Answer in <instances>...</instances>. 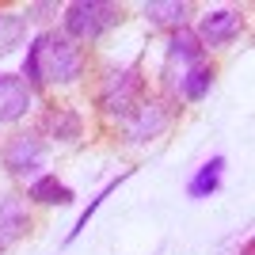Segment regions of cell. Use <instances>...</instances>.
<instances>
[{
  "label": "cell",
  "mask_w": 255,
  "mask_h": 255,
  "mask_svg": "<svg viewBox=\"0 0 255 255\" xmlns=\"http://www.w3.org/2000/svg\"><path fill=\"white\" fill-rule=\"evenodd\" d=\"M145 19L156 23V27H171V31H179L187 27V15H191V4H183V0H152L145 4Z\"/></svg>",
  "instance_id": "11"
},
{
  "label": "cell",
  "mask_w": 255,
  "mask_h": 255,
  "mask_svg": "<svg viewBox=\"0 0 255 255\" xmlns=\"http://www.w3.org/2000/svg\"><path fill=\"white\" fill-rule=\"evenodd\" d=\"M27 38V15L19 11H0V53L15 50Z\"/></svg>",
  "instance_id": "15"
},
{
  "label": "cell",
  "mask_w": 255,
  "mask_h": 255,
  "mask_svg": "<svg viewBox=\"0 0 255 255\" xmlns=\"http://www.w3.org/2000/svg\"><path fill=\"white\" fill-rule=\"evenodd\" d=\"M27 229H31V213H27L23 198L0 194V248L11 244V240H19Z\"/></svg>",
  "instance_id": "8"
},
{
  "label": "cell",
  "mask_w": 255,
  "mask_h": 255,
  "mask_svg": "<svg viewBox=\"0 0 255 255\" xmlns=\"http://www.w3.org/2000/svg\"><path fill=\"white\" fill-rule=\"evenodd\" d=\"M221 171H225V156L206 160L202 168L194 171V179L187 183V194H191V198H210V194L221 187Z\"/></svg>",
  "instance_id": "13"
},
{
  "label": "cell",
  "mask_w": 255,
  "mask_h": 255,
  "mask_svg": "<svg viewBox=\"0 0 255 255\" xmlns=\"http://www.w3.org/2000/svg\"><path fill=\"white\" fill-rule=\"evenodd\" d=\"M27 198H34V202H42V206H73L76 202L73 187H65L57 175H38L27 187Z\"/></svg>",
  "instance_id": "10"
},
{
  "label": "cell",
  "mask_w": 255,
  "mask_h": 255,
  "mask_svg": "<svg viewBox=\"0 0 255 255\" xmlns=\"http://www.w3.org/2000/svg\"><path fill=\"white\" fill-rule=\"evenodd\" d=\"M118 23H122L118 4H107V0H73V4H65V38H73V42H96Z\"/></svg>",
  "instance_id": "2"
},
{
  "label": "cell",
  "mask_w": 255,
  "mask_h": 255,
  "mask_svg": "<svg viewBox=\"0 0 255 255\" xmlns=\"http://www.w3.org/2000/svg\"><path fill=\"white\" fill-rule=\"evenodd\" d=\"M122 179H129V171H126V175H118V179H111V183H107V187H103V191H99L96 198L88 202V210L80 213V217H76V225H73V229H69V244H73L76 236H80V233H84V229H88V221L96 217V210H99V206H103V198H107V194H111V191H118V183H122Z\"/></svg>",
  "instance_id": "16"
},
{
  "label": "cell",
  "mask_w": 255,
  "mask_h": 255,
  "mask_svg": "<svg viewBox=\"0 0 255 255\" xmlns=\"http://www.w3.org/2000/svg\"><path fill=\"white\" fill-rule=\"evenodd\" d=\"M145 99H149L145 96V76L137 69H111L99 84V107L118 122H126Z\"/></svg>",
  "instance_id": "3"
},
{
  "label": "cell",
  "mask_w": 255,
  "mask_h": 255,
  "mask_svg": "<svg viewBox=\"0 0 255 255\" xmlns=\"http://www.w3.org/2000/svg\"><path fill=\"white\" fill-rule=\"evenodd\" d=\"M210 84H213V69L210 65H194V69H187V73L179 76V96L187 99V103H198V99L210 96Z\"/></svg>",
  "instance_id": "14"
},
{
  "label": "cell",
  "mask_w": 255,
  "mask_h": 255,
  "mask_svg": "<svg viewBox=\"0 0 255 255\" xmlns=\"http://www.w3.org/2000/svg\"><path fill=\"white\" fill-rule=\"evenodd\" d=\"M46 141L38 137V133H15V137L4 145V168L11 171V175H31V171H38L46 164Z\"/></svg>",
  "instance_id": "4"
},
{
  "label": "cell",
  "mask_w": 255,
  "mask_h": 255,
  "mask_svg": "<svg viewBox=\"0 0 255 255\" xmlns=\"http://www.w3.org/2000/svg\"><path fill=\"white\" fill-rule=\"evenodd\" d=\"M46 133H50L53 141H76L80 133H84V122H80V115L76 111H69V107H53L50 115L42 118Z\"/></svg>",
  "instance_id": "12"
},
{
  "label": "cell",
  "mask_w": 255,
  "mask_h": 255,
  "mask_svg": "<svg viewBox=\"0 0 255 255\" xmlns=\"http://www.w3.org/2000/svg\"><path fill=\"white\" fill-rule=\"evenodd\" d=\"M168 61H179V65H187V69L206 65V46L198 42V34H194L191 27L171 31V38H168Z\"/></svg>",
  "instance_id": "9"
},
{
  "label": "cell",
  "mask_w": 255,
  "mask_h": 255,
  "mask_svg": "<svg viewBox=\"0 0 255 255\" xmlns=\"http://www.w3.org/2000/svg\"><path fill=\"white\" fill-rule=\"evenodd\" d=\"M240 31H244L240 11L217 8V11H210V15H202V23H198V31H194V34H198V42H202V46H229Z\"/></svg>",
  "instance_id": "5"
},
{
  "label": "cell",
  "mask_w": 255,
  "mask_h": 255,
  "mask_svg": "<svg viewBox=\"0 0 255 255\" xmlns=\"http://www.w3.org/2000/svg\"><path fill=\"white\" fill-rule=\"evenodd\" d=\"M168 118H171V111L160 103V99H145V103L122 122V129H126L129 141H149V137H156L160 129L168 126Z\"/></svg>",
  "instance_id": "6"
},
{
  "label": "cell",
  "mask_w": 255,
  "mask_h": 255,
  "mask_svg": "<svg viewBox=\"0 0 255 255\" xmlns=\"http://www.w3.org/2000/svg\"><path fill=\"white\" fill-rule=\"evenodd\" d=\"M80 73H84V50H80L73 38H65V34H57V31H46L27 46V57H23L27 88L73 84Z\"/></svg>",
  "instance_id": "1"
},
{
  "label": "cell",
  "mask_w": 255,
  "mask_h": 255,
  "mask_svg": "<svg viewBox=\"0 0 255 255\" xmlns=\"http://www.w3.org/2000/svg\"><path fill=\"white\" fill-rule=\"evenodd\" d=\"M31 111V88L23 76L0 73V122H15Z\"/></svg>",
  "instance_id": "7"
}]
</instances>
